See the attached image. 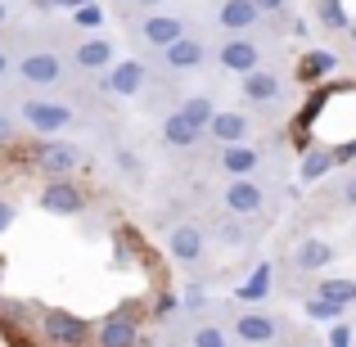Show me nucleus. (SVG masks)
Here are the masks:
<instances>
[{"instance_id":"obj_1","label":"nucleus","mask_w":356,"mask_h":347,"mask_svg":"<svg viewBox=\"0 0 356 347\" xmlns=\"http://www.w3.org/2000/svg\"><path fill=\"white\" fill-rule=\"evenodd\" d=\"M41 208L54 212V217H77L81 208H86V199H81V190L72 181H54L41 190Z\"/></svg>"},{"instance_id":"obj_2","label":"nucleus","mask_w":356,"mask_h":347,"mask_svg":"<svg viewBox=\"0 0 356 347\" xmlns=\"http://www.w3.org/2000/svg\"><path fill=\"white\" fill-rule=\"evenodd\" d=\"M45 339L59 343V347H77L86 339V325H81L72 312H59V307H54V312H45Z\"/></svg>"},{"instance_id":"obj_3","label":"nucleus","mask_w":356,"mask_h":347,"mask_svg":"<svg viewBox=\"0 0 356 347\" xmlns=\"http://www.w3.org/2000/svg\"><path fill=\"white\" fill-rule=\"evenodd\" d=\"M77 163H81L77 145H41V149H36V167H41V172H50V176L77 172Z\"/></svg>"},{"instance_id":"obj_4","label":"nucleus","mask_w":356,"mask_h":347,"mask_svg":"<svg viewBox=\"0 0 356 347\" xmlns=\"http://www.w3.org/2000/svg\"><path fill=\"white\" fill-rule=\"evenodd\" d=\"M136 339H140V325L131 312H113L104 321V330H99V343L104 347H136Z\"/></svg>"},{"instance_id":"obj_5","label":"nucleus","mask_w":356,"mask_h":347,"mask_svg":"<svg viewBox=\"0 0 356 347\" xmlns=\"http://www.w3.org/2000/svg\"><path fill=\"white\" fill-rule=\"evenodd\" d=\"M23 118H27V127H36V131H63L72 122V108H63V104H41V99H32V104L23 108Z\"/></svg>"},{"instance_id":"obj_6","label":"nucleus","mask_w":356,"mask_h":347,"mask_svg":"<svg viewBox=\"0 0 356 347\" xmlns=\"http://www.w3.org/2000/svg\"><path fill=\"white\" fill-rule=\"evenodd\" d=\"M59 59L54 54H45V50H36V54H27L23 59V77L32 81V86H50V81H59Z\"/></svg>"},{"instance_id":"obj_7","label":"nucleus","mask_w":356,"mask_h":347,"mask_svg":"<svg viewBox=\"0 0 356 347\" xmlns=\"http://www.w3.org/2000/svg\"><path fill=\"white\" fill-rule=\"evenodd\" d=\"M221 199H226V208L239 212V217H252V212L261 208V190H257L252 181H235L226 194H221Z\"/></svg>"},{"instance_id":"obj_8","label":"nucleus","mask_w":356,"mask_h":347,"mask_svg":"<svg viewBox=\"0 0 356 347\" xmlns=\"http://www.w3.org/2000/svg\"><path fill=\"white\" fill-rule=\"evenodd\" d=\"M208 131L221 140V145H243V140H248V118L243 113H217Z\"/></svg>"},{"instance_id":"obj_9","label":"nucleus","mask_w":356,"mask_h":347,"mask_svg":"<svg viewBox=\"0 0 356 347\" xmlns=\"http://www.w3.org/2000/svg\"><path fill=\"white\" fill-rule=\"evenodd\" d=\"M167 243H172V257H176V261H199V252H203V230H194V226H176Z\"/></svg>"},{"instance_id":"obj_10","label":"nucleus","mask_w":356,"mask_h":347,"mask_svg":"<svg viewBox=\"0 0 356 347\" xmlns=\"http://www.w3.org/2000/svg\"><path fill=\"white\" fill-rule=\"evenodd\" d=\"M145 36H149V45H163V50H167V45H176L185 36V23H181V18H163V14L145 18Z\"/></svg>"},{"instance_id":"obj_11","label":"nucleus","mask_w":356,"mask_h":347,"mask_svg":"<svg viewBox=\"0 0 356 347\" xmlns=\"http://www.w3.org/2000/svg\"><path fill=\"white\" fill-rule=\"evenodd\" d=\"M221 63L248 77V72H257V45H252V41H230V45H221Z\"/></svg>"},{"instance_id":"obj_12","label":"nucleus","mask_w":356,"mask_h":347,"mask_svg":"<svg viewBox=\"0 0 356 347\" xmlns=\"http://www.w3.org/2000/svg\"><path fill=\"white\" fill-rule=\"evenodd\" d=\"M257 14H261V9L252 5V0H226V5H221V27H230V32H243V27L257 23Z\"/></svg>"},{"instance_id":"obj_13","label":"nucleus","mask_w":356,"mask_h":347,"mask_svg":"<svg viewBox=\"0 0 356 347\" xmlns=\"http://www.w3.org/2000/svg\"><path fill=\"white\" fill-rule=\"evenodd\" d=\"M293 261L302 271H321V266H330V261H334V248L325 239H302V243H298V252H293Z\"/></svg>"},{"instance_id":"obj_14","label":"nucleus","mask_w":356,"mask_h":347,"mask_svg":"<svg viewBox=\"0 0 356 347\" xmlns=\"http://www.w3.org/2000/svg\"><path fill=\"white\" fill-rule=\"evenodd\" d=\"M140 81H145V68H140L136 59L118 63V68L108 72V90H113V95H136V90H140Z\"/></svg>"},{"instance_id":"obj_15","label":"nucleus","mask_w":356,"mask_h":347,"mask_svg":"<svg viewBox=\"0 0 356 347\" xmlns=\"http://www.w3.org/2000/svg\"><path fill=\"white\" fill-rule=\"evenodd\" d=\"M235 334H239L243 343H270V339H275V321H270V316H257V312H248V316H239Z\"/></svg>"},{"instance_id":"obj_16","label":"nucleus","mask_w":356,"mask_h":347,"mask_svg":"<svg viewBox=\"0 0 356 347\" xmlns=\"http://www.w3.org/2000/svg\"><path fill=\"white\" fill-rule=\"evenodd\" d=\"M163 136H167V145H181V149H190V145H199V136H203V131L194 127V122L185 118V113H172V118L163 122Z\"/></svg>"},{"instance_id":"obj_17","label":"nucleus","mask_w":356,"mask_h":347,"mask_svg":"<svg viewBox=\"0 0 356 347\" xmlns=\"http://www.w3.org/2000/svg\"><path fill=\"white\" fill-rule=\"evenodd\" d=\"M221 167H226L230 176H248L252 167H257V149H248V145H226V149H221Z\"/></svg>"},{"instance_id":"obj_18","label":"nucleus","mask_w":356,"mask_h":347,"mask_svg":"<svg viewBox=\"0 0 356 347\" xmlns=\"http://www.w3.org/2000/svg\"><path fill=\"white\" fill-rule=\"evenodd\" d=\"M203 63V45L190 41V36H181L176 45H167V68H199Z\"/></svg>"},{"instance_id":"obj_19","label":"nucleus","mask_w":356,"mask_h":347,"mask_svg":"<svg viewBox=\"0 0 356 347\" xmlns=\"http://www.w3.org/2000/svg\"><path fill=\"white\" fill-rule=\"evenodd\" d=\"M243 95H248L252 104H270V99L280 95V81L270 77V72H248V77H243Z\"/></svg>"},{"instance_id":"obj_20","label":"nucleus","mask_w":356,"mask_h":347,"mask_svg":"<svg viewBox=\"0 0 356 347\" xmlns=\"http://www.w3.org/2000/svg\"><path fill=\"white\" fill-rule=\"evenodd\" d=\"M108 59H113V45H108V41H86V45H77V63H81V68H104Z\"/></svg>"},{"instance_id":"obj_21","label":"nucleus","mask_w":356,"mask_h":347,"mask_svg":"<svg viewBox=\"0 0 356 347\" xmlns=\"http://www.w3.org/2000/svg\"><path fill=\"white\" fill-rule=\"evenodd\" d=\"M321 298H325V302H334V307H348V302H356V284H352V280H325Z\"/></svg>"},{"instance_id":"obj_22","label":"nucleus","mask_w":356,"mask_h":347,"mask_svg":"<svg viewBox=\"0 0 356 347\" xmlns=\"http://www.w3.org/2000/svg\"><path fill=\"white\" fill-rule=\"evenodd\" d=\"M181 113L190 118V122H194L199 131H208V127H212V118H217V108H212V104H208L203 95H194V99H185V108H181Z\"/></svg>"},{"instance_id":"obj_23","label":"nucleus","mask_w":356,"mask_h":347,"mask_svg":"<svg viewBox=\"0 0 356 347\" xmlns=\"http://www.w3.org/2000/svg\"><path fill=\"white\" fill-rule=\"evenodd\" d=\"M334 68V54H325V50H312L302 59V77H321V72H330Z\"/></svg>"},{"instance_id":"obj_24","label":"nucleus","mask_w":356,"mask_h":347,"mask_svg":"<svg viewBox=\"0 0 356 347\" xmlns=\"http://www.w3.org/2000/svg\"><path fill=\"white\" fill-rule=\"evenodd\" d=\"M266 289H270V271H266V266H257V275H252L248 284L239 289V293L248 298V302H252V298H257V302H261V298H266Z\"/></svg>"},{"instance_id":"obj_25","label":"nucleus","mask_w":356,"mask_h":347,"mask_svg":"<svg viewBox=\"0 0 356 347\" xmlns=\"http://www.w3.org/2000/svg\"><path fill=\"white\" fill-rule=\"evenodd\" d=\"M339 312L343 307H334V302H325L321 293L312 298V302H307V316H312V321H339Z\"/></svg>"},{"instance_id":"obj_26","label":"nucleus","mask_w":356,"mask_h":347,"mask_svg":"<svg viewBox=\"0 0 356 347\" xmlns=\"http://www.w3.org/2000/svg\"><path fill=\"white\" fill-rule=\"evenodd\" d=\"M194 347H226V334H221L217 325H203V330L194 334Z\"/></svg>"},{"instance_id":"obj_27","label":"nucleus","mask_w":356,"mask_h":347,"mask_svg":"<svg viewBox=\"0 0 356 347\" xmlns=\"http://www.w3.org/2000/svg\"><path fill=\"white\" fill-rule=\"evenodd\" d=\"M325 167H334V158L330 154H312V158H307V167H302V176H307V181H316Z\"/></svg>"},{"instance_id":"obj_28","label":"nucleus","mask_w":356,"mask_h":347,"mask_svg":"<svg viewBox=\"0 0 356 347\" xmlns=\"http://www.w3.org/2000/svg\"><path fill=\"white\" fill-rule=\"evenodd\" d=\"M99 23H104L99 5H81V9H77V27H99Z\"/></svg>"},{"instance_id":"obj_29","label":"nucleus","mask_w":356,"mask_h":347,"mask_svg":"<svg viewBox=\"0 0 356 347\" xmlns=\"http://www.w3.org/2000/svg\"><path fill=\"white\" fill-rule=\"evenodd\" d=\"M325 23H330V27H343V23H348V14H343L339 0H325Z\"/></svg>"},{"instance_id":"obj_30","label":"nucleus","mask_w":356,"mask_h":347,"mask_svg":"<svg viewBox=\"0 0 356 347\" xmlns=\"http://www.w3.org/2000/svg\"><path fill=\"white\" fill-rule=\"evenodd\" d=\"M9 221H14V208H9V203H5V199H0V234H5V230H9Z\"/></svg>"},{"instance_id":"obj_31","label":"nucleus","mask_w":356,"mask_h":347,"mask_svg":"<svg viewBox=\"0 0 356 347\" xmlns=\"http://www.w3.org/2000/svg\"><path fill=\"white\" fill-rule=\"evenodd\" d=\"M334 347H352V334L348 330H343V325H339V330H334V339H330Z\"/></svg>"},{"instance_id":"obj_32","label":"nucleus","mask_w":356,"mask_h":347,"mask_svg":"<svg viewBox=\"0 0 356 347\" xmlns=\"http://www.w3.org/2000/svg\"><path fill=\"white\" fill-rule=\"evenodd\" d=\"M9 136H14V122H9L5 113H0V145H5V140H9Z\"/></svg>"},{"instance_id":"obj_33","label":"nucleus","mask_w":356,"mask_h":347,"mask_svg":"<svg viewBox=\"0 0 356 347\" xmlns=\"http://www.w3.org/2000/svg\"><path fill=\"white\" fill-rule=\"evenodd\" d=\"M221 234H226L230 243H239V239H243V230H239V226H221Z\"/></svg>"},{"instance_id":"obj_34","label":"nucleus","mask_w":356,"mask_h":347,"mask_svg":"<svg viewBox=\"0 0 356 347\" xmlns=\"http://www.w3.org/2000/svg\"><path fill=\"white\" fill-rule=\"evenodd\" d=\"M343 199H348L352 208H356V176H352V181H348V190H343Z\"/></svg>"},{"instance_id":"obj_35","label":"nucleus","mask_w":356,"mask_h":347,"mask_svg":"<svg viewBox=\"0 0 356 347\" xmlns=\"http://www.w3.org/2000/svg\"><path fill=\"white\" fill-rule=\"evenodd\" d=\"M252 5H257V9H280L284 0H252Z\"/></svg>"},{"instance_id":"obj_36","label":"nucleus","mask_w":356,"mask_h":347,"mask_svg":"<svg viewBox=\"0 0 356 347\" xmlns=\"http://www.w3.org/2000/svg\"><path fill=\"white\" fill-rule=\"evenodd\" d=\"M59 5H68V9H81V5H95V0H59Z\"/></svg>"},{"instance_id":"obj_37","label":"nucleus","mask_w":356,"mask_h":347,"mask_svg":"<svg viewBox=\"0 0 356 347\" xmlns=\"http://www.w3.org/2000/svg\"><path fill=\"white\" fill-rule=\"evenodd\" d=\"M5 72H9V54L0 50V77H5Z\"/></svg>"},{"instance_id":"obj_38","label":"nucleus","mask_w":356,"mask_h":347,"mask_svg":"<svg viewBox=\"0 0 356 347\" xmlns=\"http://www.w3.org/2000/svg\"><path fill=\"white\" fill-rule=\"evenodd\" d=\"M5 18H9V14H5V5H0V27H5Z\"/></svg>"},{"instance_id":"obj_39","label":"nucleus","mask_w":356,"mask_h":347,"mask_svg":"<svg viewBox=\"0 0 356 347\" xmlns=\"http://www.w3.org/2000/svg\"><path fill=\"white\" fill-rule=\"evenodd\" d=\"M136 5H158V0H136Z\"/></svg>"},{"instance_id":"obj_40","label":"nucleus","mask_w":356,"mask_h":347,"mask_svg":"<svg viewBox=\"0 0 356 347\" xmlns=\"http://www.w3.org/2000/svg\"><path fill=\"white\" fill-rule=\"evenodd\" d=\"M0 280H5V261H0Z\"/></svg>"}]
</instances>
